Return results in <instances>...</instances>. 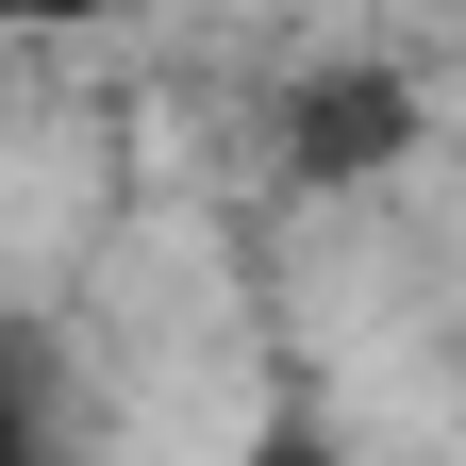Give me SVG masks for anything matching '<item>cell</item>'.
<instances>
[{"instance_id":"obj_1","label":"cell","mask_w":466,"mask_h":466,"mask_svg":"<svg viewBox=\"0 0 466 466\" xmlns=\"http://www.w3.org/2000/svg\"><path fill=\"white\" fill-rule=\"evenodd\" d=\"M283 150H300L317 184H350V167H400V150H417V84H400V67H317Z\"/></svg>"},{"instance_id":"obj_2","label":"cell","mask_w":466,"mask_h":466,"mask_svg":"<svg viewBox=\"0 0 466 466\" xmlns=\"http://www.w3.org/2000/svg\"><path fill=\"white\" fill-rule=\"evenodd\" d=\"M0 466H67V350L0 317Z\"/></svg>"},{"instance_id":"obj_3","label":"cell","mask_w":466,"mask_h":466,"mask_svg":"<svg viewBox=\"0 0 466 466\" xmlns=\"http://www.w3.org/2000/svg\"><path fill=\"white\" fill-rule=\"evenodd\" d=\"M233 466H350V450H333V417H317V400H283V417L233 450Z\"/></svg>"},{"instance_id":"obj_4","label":"cell","mask_w":466,"mask_h":466,"mask_svg":"<svg viewBox=\"0 0 466 466\" xmlns=\"http://www.w3.org/2000/svg\"><path fill=\"white\" fill-rule=\"evenodd\" d=\"M84 17H134V0H0V34H84Z\"/></svg>"}]
</instances>
